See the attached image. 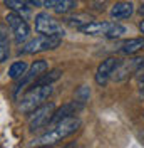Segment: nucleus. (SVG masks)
Instances as JSON below:
<instances>
[{"label":"nucleus","instance_id":"obj_27","mask_svg":"<svg viewBox=\"0 0 144 148\" xmlns=\"http://www.w3.org/2000/svg\"><path fill=\"white\" fill-rule=\"evenodd\" d=\"M141 89H143V92H141V94H143V96H144V88H141Z\"/></svg>","mask_w":144,"mask_h":148},{"label":"nucleus","instance_id":"obj_11","mask_svg":"<svg viewBox=\"0 0 144 148\" xmlns=\"http://www.w3.org/2000/svg\"><path fill=\"white\" fill-rule=\"evenodd\" d=\"M112 25V22H89L86 25H82L79 30L82 34H87V36H106L109 32V29Z\"/></svg>","mask_w":144,"mask_h":148},{"label":"nucleus","instance_id":"obj_26","mask_svg":"<svg viewBox=\"0 0 144 148\" xmlns=\"http://www.w3.org/2000/svg\"><path fill=\"white\" fill-rule=\"evenodd\" d=\"M139 29H141V32H143V34H144V20H143V22H141V24H139Z\"/></svg>","mask_w":144,"mask_h":148},{"label":"nucleus","instance_id":"obj_19","mask_svg":"<svg viewBox=\"0 0 144 148\" xmlns=\"http://www.w3.org/2000/svg\"><path fill=\"white\" fill-rule=\"evenodd\" d=\"M126 32H127V29L124 27V25L112 22V25H111V29H109V32L106 34V37H109V39H117V37L124 36Z\"/></svg>","mask_w":144,"mask_h":148},{"label":"nucleus","instance_id":"obj_10","mask_svg":"<svg viewBox=\"0 0 144 148\" xmlns=\"http://www.w3.org/2000/svg\"><path fill=\"white\" fill-rule=\"evenodd\" d=\"M82 103H79L77 99L75 101H71V103H65L64 106H60L57 111H54V116H52V120H50V123L54 125V123H57V121L64 120V118H69V116H74L77 111L82 110Z\"/></svg>","mask_w":144,"mask_h":148},{"label":"nucleus","instance_id":"obj_4","mask_svg":"<svg viewBox=\"0 0 144 148\" xmlns=\"http://www.w3.org/2000/svg\"><path fill=\"white\" fill-rule=\"evenodd\" d=\"M5 22H7V25L12 30V34L15 37V42L17 44H24L29 39V36H30V27H29V24L25 22V17H22L20 14L10 10L9 14L5 15Z\"/></svg>","mask_w":144,"mask_h":148},{"label":"nucleus","instance_id":"obj_7","mask_svg":"<svg viewBox=\"0 0 144 148\" xmlns=\"http://www.w3.org/2000/svg\"><path fill=\"white\" fill-rule=\"evenodd\" d=\"M35 30L44 36H64V29L52 15L40 12L35 15Z\"/></svg>","mask_w":144,"mask_h":148},{"label":"nucleus","instance_id":"obj_16","mask_svg":"<svg viewBox=\"0 0 144 148\" xmlns=\"http://www.w3.org/2000/svg\"><path fill=\"white\" fill-rule=\"evenodd\" d=\"M27 69H29L27 62H24V61H17V62H14V64L10 66L9 77L10 79H14V81H18L24 74L27 73Z\"/></svg>","mask_w":144,"mask_h":148},{"label":"nucleus","instance_id":"obj_13","mask_svg":"<svg viewBox=\"0 0 144 148\" xmlns=\"http://www.w3.org/2000/svg\"><path fill=\"white\" fill-rule=\"evenodd\" d=\"M144 47V39H141V37H134V39H129V40H126L122 46H121V52L126 56H134L137 54L141 49Z\"/></svg>","mask_w":144,"mask_h":148},{"label":"nucleus","instance_id":"obj_14","mask_svg":"<svg viewBox=\"0 0 144 148\" xmlns=\"http://www.w3.org/2000/svg\"><path fill=\"white\" fill-rule=\"evenodd\" d=\"M3 3H5L12 12H17L22 17H27L29 14H30V5L25 3L24 0H3Z\"/></svg>","mask_w":144,"mask_h":148},{"label":"nucleus","instance_id":"obj_21","mask_svg":"<svg viewBox=\"0 0 144 148\" xmlns=\"http://www.w3.org/2000/svg\"><path fill=\"white\" fill-rule=\"evenodd\" d=\"M89 96H90V89L87 86H81L77 91H75V99L82 104H86V103L89 101Z\"/></svg>","mask_w":144,"mask_h":148},{"label":"nucleus","instance_id":"obj_24","mask_svg":"<svg viewBox=\"0 0 144 148\" xmlns=\"http://www.w3.org/2000/svg\"><path fill=\"white\" fill-rule=\"evenodd\" d=\"M137 84H139V88H144V74H143V76H139V79H137Z\"/></svg>","mask_w":144,"mask_h":148},{"label":"nucleus","instance_id":"obj_22","mask_svg":"<svg viewBox=\"0 0 144 148\" xmlns=\"http://www.w3.org/2000/svg\"><path fill=\"white\" fill-rule=\"evenodd\" d=\"M25 3H29L30 7H42L44 5V0H24Z\"/></svg>","mask_w":144,"mask_h":148},{"label":"nucleus","instance_id":"obj_9","mask_svg":"<svg viewBox=\"0 0 144 148\" xmlns=\"http://www.w3.org/2000/svg\"><path fill=\"white\" fill-rule=\"evenodd\" d=\"M119 59L117 57H107L106 61H102L96 71V83L99 86H106L107 81L112 77V73L116 71V67L119 66Z\"/></svg>","mask_w":144,"mask_h":148},{"label":"nucleus","instance_id":"obj_8","mask_svg":"<svg viewBox=\"0 0 144 148\" xmlns=\"http://www.w3.org/2000/svg\"><path fill=\"white\" fill-rule=\"evenodd\" d=\"M47 67H49V66H47V62H45V61H42V59H40V61H35V62H34V64L27 69V73H25L22 77H20V79H18L17 89H15V96H17L18 92L22 91L27 84L35 83V79L39 77V76H42V74L47 71Z\"/></svg>","mask_w":144,"mask_h":148},{"label":"nucleus","instance_id":"obj_2","mask_svg":"<svg viewBox=\"0 0 144 148\" xmlns=\"http://www.w3.org/2000/svg\"><path fill=\"white\" fill-rule=\"evenodd\" d=\"M52 91H54L52 84H32V88L20 99V111L30 114L34 110L42 106L45 103V99H49Z\"/></svg>","mask_w":144,"mask_h":148},{"label":"nucleus","instance_id":"obj_20","mask_svg":"<svg viewBox=\"0 0 144 148\" xmlns=\"http://www.w3.org/2000/svg\"><path fill=\"white\" fill-rule=\"evenodd\" d=\"M89 22H92V18L87 17V15H77V17L67 18V24L72 25V27H77V29H81L82 25H86V24H89Z\"/></svg>","mask_w":144,"mask_h":148},{"label":"nucleus","instance_id":"obj_28","mask_svg":"<svg viewBox=\"0 0 144 148\" xmlns=\"http://www.w3.org/2000/svg\"><path fill=\"white\" fill-rule=\"evenodd\" d=\"M143 116H144V113H143Z\"/></svg>","mask_w":144,"mask_h":148},{"label":"nucleus","instance_id":"obj_15","mask_svg":"<svg viewBox=\"0 0 144 148\" xmlns=\"http://www.w3.org/2000/svg\"><path fill=\"white\" fill-rule=\"evenodd\" d=\"M62 77V71L60 69H52V71H45L42 76H39L35 79V83L34 84H52V83H55V81H59Z\"/></svg>","mask_w":144,"mask_h":148},{"label":"nucleus","instance_id":"obj_6","mask_svg":"<svg viewBox=\"0 0 144 148\" xmlns=\"http://www.w3.org/2000/svg\"><path fill=\"white\" fill-rule=\"evenodd\" d=\"M143 67H144V57H129L126 61L119 62L116 71L112 73V79L116 83H121V81L127 79L129 76L136 74L137 71H141Z\"/></svg>","mask_w":144,"mask_h":148},{"label":"nucleus","instance_id":"obj_18","mask_svg":"<svg viewBox=\"0 0 144 148\" xmlns=\"http://www.w3.org/2000/svg\"><path fill=\"white\" fill-rule=\"evenodd\" d=\"M75 9V0H59V3L54 7V12L59 15H65Z\"/></svg>","mask_w":144,"mask_h":148},{"label":"nucleus","instance_id":"obj_25","mask_svg":"<svg viewBox=\"0 0 144 148\" xmlns=\"http://www.w3.org/2000/svg\"><path fill=\"white\" fill-rule=\"evenodd\" d=\"M139 14H141V15H144V3L139 7Z\"/></svg>","mask_w":144,"mask_h":148},{"label":"nucleus","instance_id":"obj_23","mask_svg":"<svg viewBox=\"0 0 144 148\" xmlns=\"http://www.w3.org/2000/svg\"><path fill=\"white\" fill-rule=\"evenodd\" d=\"M57 3H59V0H44V5L42 7H45V9H54Z\"/></svg>","mask_w":144,"mask_h":148},{"label":"nucleus","instance_id":"obj_3","mask_svg":"<svg viewBox=\"0 0 144 148\" xmlns=\"http://www.w3.org/2000/svg\"><path fill=\"white\" fill-rule=\"evenodd\" d=\"M62 40V36H44L40 34L39 37L29 40L27 44L20 47V54L27 56V54H37V52H44V51H50V49H55L59 47Z\"/></svg>","mask_w":144,"mask_h":148},{"label":"nucleus","instance_id":"obj_5","mask_svg":"<svg viewBox=\"0 0 144 148\" xmlns=\"http://www.w3.org/2000/svg\"><path fill=\"white\" fill-rule=\"evenodd\" d=\"M54 111H55L54 103H47V104L39 106L29 116V128L32 130V131H35L39 128H44L47 125H50V120L54 116Z\"/></svg>","mask_w":144,"mask_h":148},{"label":"nucleus","instance_id":"obj_12","mask_svg":"<svg viewBox=\"0 0 144 148\" xmlns=\"http://www.w3.org/2000/svg\"><path fill=\"white\" fill-rule=\"evenodd\" d=\"M134 14V5L131 2H117L116 5L111 9V17L116 20H122V18H129Z\"/></svg>","mask_w":144,"mask_h":148},{"label":"nucleus","instance_id":"obj_1","mask_svg":"<svg viewBox=\"0 0 144 148\" xmlns=\"http://www.w3.org/2000/svg\"><path fill=\"white\" fill-rule=\"evenodd\" d=\"M81 128V120L75 118V116H69V118H64V120L54 123V128L50 131L44 133L42 136L35 138L30 145L32 147H49V145H55L59 141H62L64 138L74 135L77 130Z\"/></svg>","mask_w":144,"mask_h":148},{"label":"nucleus","instance_id":"obj_17","mask_svg":"<svg viewBox=\"0 0 144 148\" xmlns=\"http://www.w3.org/2000/svg\"><path fill=\"white\" fill-rule=\"evenodd\" d=\"M10 47H9V36L7 30L3 27H0V62H5L9 59Z\"/></svg>","mask_w":144,"mask_h":148}]
</instances>
